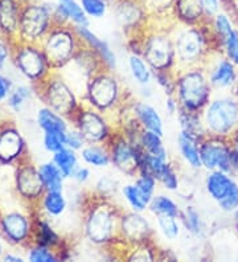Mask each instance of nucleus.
Segmentation results:
<instances>
[{
    "instance_id": "393cba45",
    "label": "nucleus",
    "mask_w": 238,
    "mask_h": 262,
    "mask_svg": "<svg viewBox=\"0 0 238 262\" xmlns=\"http://www.w3.org/2000/svg\"><path fill=\"white\" fill-rule=\"evenodd\" d=\"M40 204L42 211L48 216H53V217L61 216L67 209V200L62 195V191H45L44 195L41 196Z\"/></svg>"
},
{
    "instance_id": "423d86ee",
    "label": "nucleus",
    "mask_w": 238,
    "mask_h": 262,
    "mask_svg": "<svg viewBox=\"0 0 238 262\" xmlns=\"http://www.w3.org/2000/svg\"><path fill=\"white\" fill-rule=\"evenodd\" d=\"M115 229L114 209L107 204H99L90 211L86 220V233L94 243L110 240Z\"/></svg>"
},
{
    "instance_id": "79ce46f5",
    "label": "nucleus",
    "mask_w": 238,
    "mask_h": 262,
    "mask_svg": "<svg viewBox=\"0 0 238 262\" xmlns=\"http://www.w3.org/2000/svg\"><path fill=\"white\" fill-rule=\"evenodd\" d=\"M183 220H184V225L187 230H189L190 233L199 234L201 232V220L200 214L197 213L192 207H187L183 214Z\"/></svg>"
},
{
    "instance_id": "dca6fc26",
    "label": "nucleus",
    "mask_w": 238,
    "mask_h": 262,
    "mask_svg": "<svg viewBox=\"0 0 238 262\" xmlns=\"http://www.w3.org/2000/svg\"><path fill=\"white\" fill-rule=\"evenodd\" d=\"M140 158H142V154L124 139H118L113 144L111 160L123 172L131 173L137 169H140Z\"/></svg>"
},
{
    "instance_id": "58836bf2",
    "label": "nucleus",
    "mask_w": 238,
    "mask_h": 262,
    "mask_svg": "<svg viewBox=\"0 0 238 262\" xmlns=\"http://www.w3.org/2000/svg\"><path fill=\"white\" fill-rule=\"evenodd\" d=\"M135 186L138 187V189L140 191L143 198L146 199L147 203L149 204V202H151L154 198V192H155V187H156L155 178L147 172H142L139 178L137 179V182H135Z\"/></svg>"
},
{
    "instance_id": "c9c22d12",
    "label": "nucleus",
    "mask_w": 238,
    "mask_h": 262,
    "mask_svg": "<svg viewBox=\"0 0 238 262\" xmlns=\"http://www.w3.org/2000/svg\"><path fill=\"white\" fill-rule=\"evenodd\" d=\"M32 89L26 86V85H20V86L13 88L12 92L10 93L8 98H7V105L8 107L15 112H19L23 106L26 105L27 101L32 98Z\"/></svg>"
},
{
    "instance_id": "cd10ccee",
    "label": "nucleus",
    "mask_w": 238,
    "mask_h": 262,
    "mask_svg": "<svg viewBox=\"0 0 238 262\" xmlns=\"http://www.w3.org/2000/svg\"><path fill=\"white\" fill-rule=\"evenodd\" d=\"M140 144L148 154H153L155 157L167 160L168 155H167V150L163 144L162 135L156 134L151 130H144L143 134L140 135Z\"/></svg>"
},
{
    "instance_id": "37998d69",
    "label": "nucleus",
    "mask_w": 238,
    "mask_h": 262,
    "mask_svg": "<svg viewBox=\"0 0 238 262\" xmlns=\"http://www.w3.org/2000/svg\"><path fill=\"white\" fill-rule=\"evenodd\" d=\"M220 208L225 212H232L238 208V186L233 182L232 187L224 198L219 202Z\"/></svg>"
},
{
    "instance_id": "f8f14e48",
    "label": "nucleus",
    "mask_w": 238,
    "mask_h": 262,
    "mask_svg": "<svg viewBox=\"0 0 238 262\" xmlns=\"http://www.w3.org/2000/svg\"><path fill=\"white\" fill-rule=\"evenodd\" d=\"M26 142L13 126H0V163L6 166L21 159Z\"/></svg>"
},
{
    "instance_id": "a878e982",
    "label": "nucleus",
    "mask_w": 238,
    "mask_h": 262,
    "mask_svg": "<svg viewBox=\"0 0 238 262\" xmlns=\"http://www.w3.org/2000/svg\"><path fill=\"white\" fill-rule=\"evenodd\" d=\"M52 162L60 168L63 178H72L74 171L78 167V159H77L76 151L69 147H65L62 150L57 151V152H54Z\"/></svg>"
},
{
    "instance_id": "5701e85b",
    "label": "nucleus",
    "mask_w": 238,
    "mask_h": 262,
    "mask_svg": "<svg viewBox=\"0 0 238 262\" xmlns=\"http://www.w3.org/2000/svg\"><path fill=\"white\" fill-rule=\"evenodd\" d=\"M233 184V180L224 171H214L206 179V189L214 200L220 202L226 195Z\"/></svg>"
},
{
    "instance_id": "6e6552de",
    "label": "nucleus",
    "mask_w": 238,
    "mask_h": 262,
    "mask_svg": "<svg viewBox=\"0 0 238 262\" xmlns=\"http://www.w3.org/2000/svg\"><path fill=\"white\" fill-rule=\"evenodd\" d=\"M206 125L217 134H225L237 123L238 106L229 99H219L210 103L205 114Z\"/></svg>"
},
{
    "instance_id": "0eeeda50",
    "label": "nucleus",
    "mask_w": 238,
    "mask_h": 262,
    "mask_svg": "<svg viewBox=\"0 0 238 262\" xmlns=\"http://www.w3.org/2000/svg\"><path fill=\"white\" fill-rule=\"evenodd\" d=\"M15 186L17 193L28 202H40L45 192L38 168L24 160H20L16 168Z\"/></svg>"
},
{
    "instance_id": "412c9836",
    "label": "nucleus",
    "mask_w": 238,
    "mask_h": 262,
    "mask_svg": "<svg viewBox=\"0 0 238 262\" xmlns=\"http://www.w3.org/2000/svg\"><path fill=\"white\" fill-rule=\"evenodd\" d=\"M179 148L187 163L193 168H200L203 166L200 158V148L197 147V137L181 131L179 135Z\"/></svg>"
},
{
    "instance_id": "c03bdc74",
    "label": "nucleus",
    "mask_w": 238,
    "mask_h": 262,
    "mask_svg": "<svg viewBox=\"0 0 238 262\" xmlns=\"http://www.w3.org/2000/svg\"><path fill=\"white\" fill-rule=\"evenodd\" d=\"M225 47L228 56L235 64H238V32L233 31L228 37L225 38Z\"/></svg>"
},
{
    "instance_id": "5fc2aeb1",
    "label": "nucleus",
    "mask_w": 238,
    "mask_h": 262,
    "mask_svg": "<svg viewBox=\"0 0 238 262\" xmlns=\"http://www.w3.org/2000/svg\"><path fill=\"white\" fill-rule=\"evenodd\" d=\"M4 261H10V262H23L24 261V258L23 257H19V256H15V254H11V253H8V254H6V256L3 257Z\"/></svg>"
},
{
    "instance_id": "39448f33",
    "label": "nucleus",
    "mask_w": 238,
    "mask_h": 262,
    "mask_svg": "<svg viewBox=\"0 0 238 262\" xmlns=\"http://www.w3.org/2000/svg\"><path fill=\"white\" fill-rule=\"evenodd\" d=\"M209 97V86L200 72H187L179 81V99L189 112L200 109Z\"/></svg>"
},
{
    "instance_id": "864d4df0",
    "label": "nucleus",
    "mask_w": 238,
    "mask_h": 262,
    "mask_svg": "<svg viewBox=\"0 0 238 262\" xmlns=\"http://www.w3.org/2000/svg\"><path fill=\"white\" fill-rule=\"evenodd\" d=\"M165 107H167L169 114H175V113H176V110H178V105H176V102L172 99V97H169L168 98V101H167V103H165Z\"/></svg>"
},
{
    "instance_id": "7ed1b4c3",
    "label": "nucleus",
    "mask_w": 238,
    "mask_h": 262,
    "mask_svg": "<svg viewBox=\"0 0 238 262\" xmlns=\"http://www.w3.org/2000/svg\"><path fill=\"white\" fill-rule=\"evenodd\" d=\"M13 61L24 77L33 82H41L49 76L52 68L40 44L17 41L13 51Z\"/></svg>"
},
{
    "instance_id": "9b49d317",
    "label": "nucleus",
    "mask_w": 238,
    "mask_h": 262,
    "mask_svg": "<svg viewBox=\"0 0 238 262\" xmlns=\"http://www.w3.org/2000/svg\"><path fill=\"white\" fill-rule=\"evenodd\" d=\"M32 229L28 217L20 212H8L0 217V230L12 244H26L31 237Z\"/></svg>"
},
{
    "instance_id": "a18cd8bd",
    "label": "nucleus",
    "mask_w": 238,
    "mask_h": 262,
    "mask_svg": "<svg viewBox=\"0 0 238 262\" xmlns=\"http://www.w3.org/2000/svg\"><path fill=\"white\" fill-rule=\"evenodd\" d=\"M159 182L162 183L163 186H164V188L168 189V191H176V189L179 188L178 175L175 173V171L172 169L171 166L165 169V172L160 176Z\"/></svg>"
},
{
    "instance_id": "6ab92c4d",
    "label": "nucleus",
    "mask_w": 238,
    "mask_h": 262,
    "mask_svg": "<svg viewBox=\"0 0 238 262\" xmlns=\"http://www.w3.org/2000/svg\"><path fill=\"white\" fill-rule=\"evenodd\" d=\"M139 213L140 212H134V213L126 214L122 220L123 234L131 241L146 240L151 229L148 221Z\"/></svg>"
},
{
    "instance_id": "ddd939ff",
    "label": "nucleus",
    "mask_w": 238,
    "mask_h": 262,
    "mask_svg": "<svg viewBox=\"0 0 238 262\" xmlns=\"http://www.w3.org/2000/svg\"><path fill=\"white\" fill-rule=\"evenodd\" d=\"M77 130L82 134L85 141L97 143L107 137V126L101 115L92 110H79L77 114Z\"/></svg>"
},
{
    "instance_id": "a211bd4d",
    "label": "nucleus",
    "mask_w": 238,
    "mask_h": 262,
    "mask_svg": "<svg viewBox=\"0 0 238 262\" xmlns=\"http://www.w3.org/2000/svg\"><path fill=\"white\" fill-rule=\"evenodd\" d=\"M74 32L77 33V36H78L81 40H83L86 44L89 45L90 48L94 49V51L101 56L102 61H103L109 68L113 69V68L117 67V57H115L114 52L111 51V48L109 47V44L105 40L99 38L98 36L95 35V33H93L86 26H76Z\"/></svg>"
},
{
    "instance_id": "1a4fd4ad",
    "label": "nucleus",
    "mask_w": 238,
    "mask_h": 262,
    "mask_svg": "<svg viewBox=\"0 0 238 262\" xmlns=\"http://www.w3.org/2000/svg\"><path fill=\"white\" fill-rule=\"evenodd\" d=\"M143 55L149 64L158 72L167 71L174 61L175 47L168 37L165 36H154L146 42Z\"/></svg>"
},
{
    "instance_id": "4d7b16f0",
    "label": "nucleus",
    "mask_w": 238,
    "mask_h": 262,
    "mask_svg": "<svg viewBox=\"0 0 238 262\" xmlns=\"http://www.w3.org/2000/svg\"><path fill=\"white\" fill-rule=\"evenodd\" d=\"M2 253H3V248H2V244H0V257H2Z\"/></svg>"
},
{
    "instance_id": "f3484780",
    "label": "nucleus",
    "mask_w": 238,
    "mask_h": 262,
    "mask_svg": "<svg viewBox=\"0 0 238 262\" xmlns=\"http://www.w3.org/2000/svg\"><path fill=\"white\" fill-rule=\"evenodd\" d=\"M23 6L20 0H0V35L6 38L17 37Z\"/></svg>"
},
{
    "instance_id": "e433bc0d",
    "label": "nucleus",
    "mask_w": 238,
    "mask_h": 262,
    "mask_svg": "<svg viewBox=\"0 0 238 262\" xmlns=\"http://www.w3.org/2000/svg\"><path fill=\"white\" fill-rule=\"evenodd\" d=\"M156 219H158V225L163 236L171 241L176 240L180 234V228H179L176 217H174V216H156Z\"/></svg>"
},
{
    "instance_id": "9d476101",
    "label": "nucleus",
    "mask_w": 238,
    "mask_h": 262,
    "mask_svg": "<svg viewBox=\"0 0 238 262\" xmlns=\"http://www.w3.org/2000/svg\"><path fill=\"white\" fill-rule=\"evenodd\" d=\"M90 102L98 109H107L118 98V83L107 74L94 77L89 83Z\"/></svg>"
},
{
    "instance_id": "052dcab7",
    "label": "nucleus",
    "mask_w": 238,
    "mask_h": 262,
    "mask_svg": "<svg viewBox=\"0 0 238 262\" xmlns=\"http://www.w3.org/2000/svg\"><path fill=\"white\" fill-rule=\"evenodd\" d=\"M0 166H3V164H2V163H0Z\"/></svg>"
},
{
    "instance_id": "4c0bfd02",
    "label": "nucleus",
    "mask_w": 238,
    "mask_h": 262,
    "mask_svg": "<svg viewBox=\"0 0 238 262\" xmlns=\"http://www.w3.org/2000/svg\"><path fill=\"white\" fill-rule=\"evenodd\" d=\"M45 150L54 154L67 147V133H44Z\"/></svg>"
},
{
    "instance_id": "f704fd0d",
    "label": "nucleus",
    "mask_w": 238,
    "mask_h": 262,
    "mask_svg": "<svg viewBox=\"0 0 238 262\" xmlns=\"http://www.w3.org/2000/svg\"><path fill=\"white\" fill-rule=\"evenodd\" d=\"M122 193H123L128 205L133 208L134 212H143L148 207V203H147L146 199L143 198V195L140 193V191L135 184H127V186H124L122 188Z\"/></svg>"
},
{
    "instance_id": "72a5a7b5",
    "label": "nucleus",
    "mask_w": 238,
    "mask_h": 262,
    "mask_svg": "<svg viewBox=\"0 0 238 262\" xmlns=\"http://www.w3.org/2000/svg\"><path fill=\"white\" fill-rule=\"evenodd\" d=\"M128 67H130L131 74L138 83L144 85V86L148 85L149 81H151V72H149L147 62H144V60H142L139 56L133 55L128 60Z\"/></svg>"
},
{
    "instance_id": "49530a36",
    "label": "nucleus",
    "mask_w": 238,
    "mask_h": 262,
    "mask_svg": "<svg viewBox=\"0 0 238 262\" xmlns=\"http://www.w3.org/2000/svg\"><path fill=\"white\" fill-rule=\"evenodd\" d=\"M83 142H85V138L82 137V134L78 130L67 131V147L72 148L74 151L81 150L83 147Z\"/></svg>"
},
{
    "instance_id": "7c9ffc66",
    "label": "nucleus",
    "mask_w": 238,
    "mask_h": 262,
    "mask_svg": "<svg viewBox=\"0 0 238 262\" xmlns=\"http://www.w3.org/2000/svg\"><path fill=\"white\" fill-rule=\"evenodd\" d=\"M81 155H82V159L85 160V163L90 164L93 167H107L111 160L107 151L95 146V144L83 147Z\"/></svg>"
},
{
    "instance_id": "2eb2a0df",
    "label": "nucleus",
    "mask_w": 238,
    "mask_h": 262,
    "mask_svg": "<svg viewBox=\"0 0 238 262\" xmlns=\"http://www.w3.org/2000/svg\"><path fill=\"white\" fill-rule=\"evenodd\" d=\"M175 52L183 64H190L199 60L203 52V37L194 29H187L176 38Z\"/></svg>"
},
{
    "instance_id": "c756f323",
    "label": "nucleus",
    "mask_w": 238,
    "mask_h": 262,
    "mask_svg": "<svg viewBox=\"0 0 238 262\" xmlns=\"http://www.w3.org/2000/svg\"><path fill=\"white\" fill-rule=\"evenodd\" d=\"M148 207L156 216H174V217L179 216L178 204L172 199H169L168 196H154L153 200L149 202Z\"/></svg>"
},
{
    "instance_id": "aec40b11",
    "label": "nucleus",
    "mask_w": 238,
    "mask_h": 262,
    "mask_svg": "<svg viewBox=\"0 0 238 262\" xmlns=\"http://www.w3.org/2000/svg\"><path fill=\"white\" fill-rule=\"evenodd\" d=\"M38 127L44 133H67L68 125L65 117L60 115L58 113L53 112L51 107H42L37 112L36 115Z\"/></svg>"
},
{
    "instance_id": "20e7f679",
    "label": "nucleus",
    "mask_w": 238,
    "mask_h": 262,
    "mask_svg": "<svg viewBox=\"0 0 238 262\" xmlns=\"http://www.w3.org/2000/svg\"><path fill=\"white\" fill-rule=\"evenodd\" d=\"M42 82V98L48 107L62 117H70L77 110V99L65 81L51 74Z\"/></svg>"
},
{
    "instance_id": "3c124183",
    "label": "nucleus",
    "mask_w": 238,
    "mask_h": 262,
    "mask_svg": "<svg viewBox=\"0 0 238 262\" xmlns=\"http://www.w3.org/2000/svg\"><path fill=\"white\" fill-rule=\"evenodd\" d=\"M8 57H10V48H8V45H7V42L4 41L3 38L0 37V71L7 64Z\"/></svg>"
},
{
    "instance_id": "a19ab883",
    "label": "nucleus",
    "mask_w": 238,
    "mask_h": 262,
    "mask_svg": "<svg viewBox=\"0 0 238 262\" xmlns=\"http://www.w3.org/2000/svg\"><path fill=\"white\" fill-rule=\"evenodd\" d=\"M81 6L88 16L101 19L106 13V3L103 0H81Z\"/></svg>"
},
{
    "instance_id": "4468645a",
    "label": "nucleus",
    "mask_w": 238,
    "mask_h": 262,
    "mask_svg": "<svg viewBox=\"0 0 238 262\" xmlns=\"http://www.w3.org/2000/svg\"><path fill=\"white\" fill-rule=\"evenodd\" d=\"M200 158L203 166L208 169L219 168L220 171L228 172L232 167L230 151L219 142L209 141L201 144Z\"/></svg>"
},
{
    "instance_id": "c85d7f7f",
    "label": "nucleus",
    "mask_w": 238,
    "mask_h": 262,
    "mask_svg": "<svg viewBox=\"0 0 238 262\" xmlns=\"http://www.w3.org/2000/svg\"><path fill=\"white\" fill-rule=\"evenodd\" d=\"M33 233H35V244L48 248H54L60 243V237L54 232L53 228L48 224L47 221L38 220L33 227Z\"/></svg>"
},
{
    "instance_id": "f257e3e1",
    "label": "nucleus",
    "mask_w": 238,
    "mask_h": 262,
    "mask_svg": "<svg viewBox=\"0 0 238 262\" xmlns=\"http://www.w3.org/2000/svg\"><path fill=\"white\" fill-rule=\"evenodd\" d=\"M52 10L44 4L24 3L20 16L17 41L40 44L47 33L51 31Z\"/></svg>"
},
{
    "instance_id": "13d9d810",
    "label": "nucleus",
    "mask_w": 238,
    "mask_h": 262,
    "mask_svg": "<svg viewBox=\"0 0 238 262\" xmlns=\"http://www.w3.org/2000/svg\"><path fill=\"white\" fill-rule=\"evenodd\" d=\"M20 2H21V3H28L29 0H20Z\"/></svg>"
},
{
    "instance_id": "8fccbe9b",
    "label": "nucleus",
    "mask_w": 238,
    "mask_h": 262,
    "mask_svg": "<svg viewBox=\"0 0 238 262\" xmlns=\"http://www.w3.org/2000/svg\"><path fill=\"white\" fill-rule=\"evenodd\" d=\"M76 182L78 183H86L90 179V169L88 167H77V169L74 171L73 176H72Z\"/></svg>"
},
{
    "instance_id": "6e6d98bb",
    "label": "nucleus",
    "mask_w": 238,
    "mask_h": 262,
    "mask_svg": "<svg viewBox=\"0 0 238 262\" xmlns=\"http://www.w3.org/2000/svg\"><path fill=\"white\" fill-rule=\"evenodd\" d=\"M230 157H232V164L238 167V142L235 143V147L233 150V152H230Z\"/></svg>"
},
{
    "instance_id": "4be33fe9",
    "label": "nucleus",
    "mask_w": 238,
    "mask_h": 262,
    "mask_svg": "<svg viewBox=\"0 0 238 262\" xmlns=\"http://www.w3.org/2000/svg\"><path fill=\"white\" fill-rule=\"evenodd\" d=\"M135 114L146 130H151L163 137V121L155 107L148 103L138 102L135 105Z\"/></svg>"
},
{
    "instance_id": "b1692460",
    "label": "nucleus",
    "mask_w": 238,
    "mask_h": 262,
    "mask_svg": "<svg viewBox=\"0 0 238 262\" xmlns=\"http://www.w3.org/2000/svg\"><path fill=\"white\" fill-rule=\"evenodd\" d=\"M38 172L41 176L42 184L45 187V191H62L63 186V175L53 162H47V163L40 164Z\"/></svg>"
},
{
    "instance_id": "de8ad7c7",
    "label": "nucleus",
    "mask_w": 238,
    "mask_h": 262,
    "mask_svg": "<svg viewBox=\"0 0 238 262\" xmlns=\"http://www.w3.org/2000/svg\"><path fill=\"white\" fill-rule=\"evenodd\" d=\"M216 28L224 41H225V38L234 31V29L232 28V24H230V21H229V19L225 15H219V16L216 17Z\"/></svg>"
},
{
    "instance_id": "bf43d9fd",
    "label": "nucleus",
    "mask_w": 238,
    "mask_h": 262,
    "mask_svg": "<svg viewBox=\"0 0 238 262\" xmlns=\"http://www.w3.org/2000/svg\"><path fill=\"white\" fill-rule=\"evenodd\" d=\"M235 219H237V224H238V211H237V214H235Z\"/></svg>"
},
{
    "instance_id": "473e14b6",
    "label": "nucleus",
    "mask_w": 238,
    "mask_h": 262,
    "mask_svg": "<svg viewBox=\"0 0 238 262\" xmlns=\"http://www.w3.org/2000/svg\"><path fill=\"white\" fill-rule=\"evenodd\" d=\"M201 0H178V12L185 21H194L203 13Z\"/></svg>"
},
{
    "instance_id": "09e8293b",
    "label": "nucleus",
    "mask_w": 238,
    "mask_h": 262,
    "mask_svg": "<svg viewBox=\"0 0 238 262\" xmlns=\"http://www.w3.org/2000/svg\"><path fill=\"white\" fill-rule=\"evenodd\" d=\"M12 89V82H11L10 78H7L3 74H0V103L7 101Z\"/></svg>"
},
{
    "instance_id": "2f4dec72",
    "label": "nucleus",
    "mask_w": 238,
    "mask_h": 262,
    "mask_svg": "<svg viewBox=\"0 0 238 262\" xmlns=\"http://www.w3.org/2000/svg\"><path fill=\"white\" fill-rule=\"evenodd\" d=\"M234 69H233V64L229 61H221L219 67L213 71L212 76H210V82L216 86H229L232 85L234 81Z\"/></svg>"
},
{
    "instance_id": "f03ea898",
    "label": "nucleus",
    "mask_w": 238,
    "mask_h": 262,
    "mask_svg": "<svg viewBox=\"0 0 238 262\" xmlns=\"http://www.w3.org/2000/svg\"><path fill=\"white\" fill-rule=\"evenodd\" d=\"M42 52L52 69L65 67L76 55V38L70 31L57 26L51 28L40 42Z\"/></svg>"
},
{
    "instance_id": "ea45409f",
    "label": "nucleus",
    "mask_w": 238,
    "mask_h": 262,
    "mask_svg": "<svg viewBox=\"0 0 238 262\" xmlns=\"http://www.w3.org/2000/svg\"><path fill=\"white\" fill-rule=\"evenodd\" d=\"M52 248L48 246L37 245L35 244L33 248H31L28 253V259L32 262H56L58 261V257L56 256V253L51 250Z\"/></svg>"
},
{
    "instance_id": "bb28decb",
    "label": "nucleus",
    "mask_w": 238,
    "mask_h": 262,
    "mask_svg": "<svg viewBox=\"0 0 238 262\" xmlns=\"http://www.w3.org/2000/svg\"><path fill=\"white\" fill-rule=\"evenodd\" d=\"M57 7L62 11L67 20L73 21L76 26H88V15L76 0H57Z\"/></svg>"
},
{
    "instance_id": "603ef678",
    "label": "nucleus",
    "mask_w": 238,
    "mask_h": 262,
    "mask_svg": "<svg viewBox=\"0 0 238 262\" xmlns=\"http://www.w3.org/2000/svg\"><path fill=\"white\" fill-rule=\"evenodd\" d=\"M201 3H203L204 10L208 13H214L217 11V8H219L217 0H201Z\"/></svg>"
}]
</instances>
